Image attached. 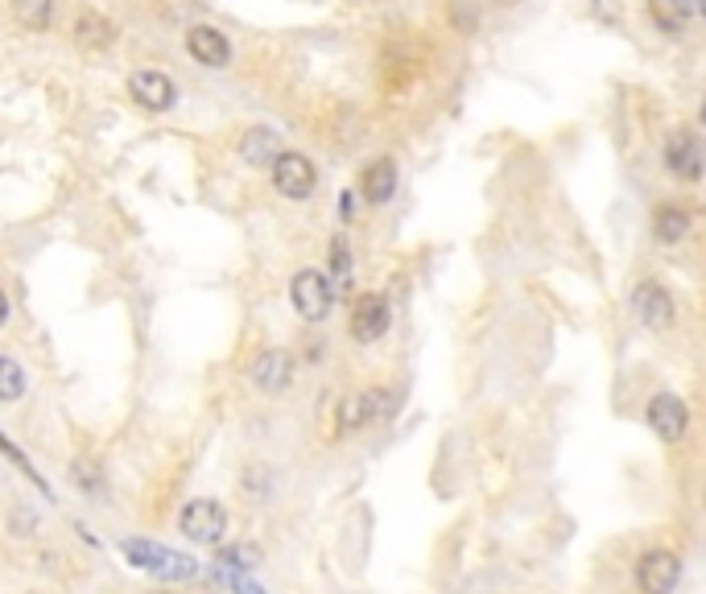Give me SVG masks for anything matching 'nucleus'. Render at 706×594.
Masks as SVG:
<instances>
[{"label":"nucleus","instance_id":"2eb2a0df","mask_svg":"<svg viewBox=\"0 0 706 594\" xmlns=\"http://www.w3.org/2000/svg\"><path fill=\"white\" fill-rule=\"evenodd\" d=\"M281 154H285L281 133H277V128H269V124H257V128H248V133L240 136V157H244V166H253V170L273 166Z\"/></svg>","mask_w":706,"mask_h":594},{"label":"nucleus","instance_id":"aec40b11","mask_svg":"<svg viewBox=\"0 0 706 594\" xmlns=\"http://www.w3.org/2000/svg\"><path fill=\"white\" fill-rule=\"evenodd\" d=\"M21 392H25L21 363L13 356H0V401H4V405H9V401H21Z\"/></svg>","mask_w":706,"mask_h":594},{"label":"nucleus","instance_id":"6ab92c4d","mask_svg":"<svg viewBox=\"0 0 706 594\" xmlns=\"http://www.w3.org/2000/svg\"><path fill=\"white\" fill-rule=\"evenodd\" d=\"M649 13H653V21L665 34H682L690 18V4L686 0H649Z\"/></svg>","mask_w":706,"mask_h":594},{"label":"nucleus","instance_id":"20e7f679","mask_svg":"<svg viewBox=\"0 0 706 594\" xmlns=\"http://www.w3.org/2000/svg\"><path fill=\"white\" fill-rule=\"evenodd\" d=\"M389 408H393V392L389 389L351 392V396L339 401V434H356V429H363V425L380 422Z\"/></svg>","mask_w":706,"mask_h":594},{"label":"nucleus","instance_id":"9b49d317","mask_svg":"<svg viewBox=\"0 0 706 594\" xmlns=\"http://www.w3.org/2000/svg\"><path fill=\"white\" fill-rule=\"evenodd\" d=\"M187 54L199 67L224 70L232 63V42L215 25H190L187 30Z\"/></svg>","mask_w":706,"mask_h":594},{"label":"nucleus","instance_id":"9d476101","mask_svg":"<svg viewBox=\"0 0 706 594\" xmlns=\"http://www.w3.org/2000/svg\"><path fill=\"white\" fill-rule=\"evenodd\" d=\"M632 310H637V318L645 326H653V330H670L673 298L661 281H640V285L632 289Z\"/></svg>","mask_w":706,"mask_h":594},{"label":"nucleus","instance_id":"ddd939ff","mask_svg":"<svg viewBox=\"0 0 706 594\" xmlns=\"http://www.w3.org/2000/svg\"><path fill=\"white\" fill-rule=\"evenodd\" d=\"M116 21L104 18V13H96V9H83L79 18H75V46L83 54H104L116 46Z\"/></svg>","mask_w":706,"mask_h":594},{"label":"nucleus","instance_id":"4468645a","mask_svg":"<svg viewBox=\"0 0 706 594\" xmlns=\"http://www.w3.org/2000/svg\"><path fill=\"white\" fill-rule=\"evenodd\" d=\"M293 380V356L281 351V347H269L253 359V384L260 392H285Z\"/></svg>","mask_w":706,"mask_h":594},{"label":"nucleus","instance_id":"cd10ccee","mask_svg":"<svg viewBox=\"0 0 706 594\" xmlns=\"http://www.w3.org/2000/svg\"><path fill=\"white\" fill-rule=\"evenodd\" d=\"M703 124H706V103H703Z\"/></svg>","mask_w":706,"mask_h":594},{"label":"nucleus","instance_id":"0eeeda50","mask_svg":"<svg viewBox=\"0 0 706 594\" xmlns=\"http://www.w3.org/2000/svg\"><path fill=\"white\" fill-rule=\"evenodd\" d=\"M128 96H133L145 112H170L173 103H178V83H173L170 75L145 67L128 79Z\"/></svg>","mask_w":706,"mask_h":594},{"label":"nucleus","instance_id":"1a4fd4ad","mask_svg":"<svg viewBox=\"0 0 706 594\" xmlns=\"http://www.w3.org/2000/svg\"><path fill=\"white\" fill-rule=\"evenodd\" d=\"M393 323V310L380 293H363L356 310H351V339L356 343H377L384 339V330Z\"/></svg>","mask_w":706,"mask_h":594},{"label":"nucleus","instance_id":"7ed1b4c3","mask_svg":"<svg viewBox=\"0 0 706 594\" xmlns=\"http://www.w3.org/2000/svg\"><path fill=\"white\" fill-rule=\"evenodd\" d=\"M269 170H273L277 194H281V199H293V203L311 199L314 187H318V170H314V161L306 154H290V149H285Z\"/></svg>","mask_w":706,"mask_h":594},{"label":"nucleus","instance_id":"423d86ee","mask_svg":"<svg viewBox=\"0 0 706 594\" xmlns=\"http://www.w3.org/2000/svg\"><path fill=\"white\" fill-rule=\"evenodd\" d=\"M178 528L187 533L190 541L199 545H220L227 533V508L224 504H215V500H194V504H187L182 508V520H178Z\"/></svg>","mask_w":706,"mask_h":594},{"label":"nucleus","instance_id":"39448f33","mask_svg":"<svg viewBox=\"0 0 706 594\" xmlns=\"http://www.w3.org/2000/svg\"><path fill=\"white\" fill-rule=\"evenodd\" d=\"M665 166L670 173H677L682 182H698L706 173V141L690 128H677V133L665 141Z\"/></svg>","mask_w":706,"mask_h":594},{"label":"nucleus","instance_id":"f8f14e48","mask_svg":"<svg viewBox=\"0 0 706 594\" xmlns=\"http://www.w3.org/2000/svg\"><path fill=\"white\" fill-rule=\"evenodd\" d=\"M649 425L657 429V438H665V441L686 438L690 413H686V405H682V396H673V392H657L653 401H649Z\"/></svg>","mask_w":706,"mask_h":594},{"label":"nucleus","instance_id":"a878e982","mask_svg":"<svg viewBox=\"0 0 706 594\" xmlns=\"http://www.w3.org/2000/svg\"><path fill=\"white\" fill-rule=\"evenodd\" d=\"M698 13H703V18H706V0H698Z\"/></svg>","mask_w":706,"mask_h":594},{"label":"nucleus","instance_id":"f03ea898","mask_svg":"<svg viewBox=\"0 0 706 594\" xmlns=\"http://www.w3.org/2000/svg\"><path fill=\"white\" fill-rule=\"evenodd\" d=\"M290 302H293V310H298V318L323 323L330 314V306H335V285H330L323 272L302 269L290 281Z\"/></svg>","mask_w":706,"mask_h":594},{"label":"nucleus","instance_id":"dca6fc26","mask_svg":"<svg viewBox=\"0 0 706 594\" xmlns=\"http://www.w3.org/2000/svg\"><path fill=\"white\" fill-rule=\"evenodd\" d=\"M360 194L372 206H380V203H389V199H393V194H396V161H393V157H377L372 166H363Z\"/></svg>","mask_w":706,"mask_h":594},{"label":"nucleus","instance_id":"4be33fe9","mask_svg":"<svg viewBox=\"0 0 706 594\" xmlns=\"http://www.w3.org/2000/svg\"><path fill=\"white\" fill-rule=\"evenodd\" d=\"M330 272H335V281H347V277H351V248H347L344 236L330 239Z\"/></svg>","mask_w":706,"mask_h":594},{"label":"nucleus","instance_id":"5701e85b","mask_svg":"<svg viewBox=\"0 0 706 594\" xmlns=\"http://www.w3.org/2000/svg\"><path fill=\"white\" fill-rule=\"evenodd\" d=\"M224 582L232 586V591H240V594H265L257 582H248V578H240V574H224Z\"/></svg>","mask_w":706,"mask_h":594},{"label":"nucleus","instance_id":"f257e3e1","mask_svg":"<svg viewBox=\"0 0 706 594\" xmlns=\"http://www.w3.org/2000/svg\"><path fill=\"white\" fill-rule=\"evenodd\" d=\"M124 558L133 561L137 570H149L154 578H166V582H182V578H194V561L187 553H173V549H161L154 541H124Z\"/></svg>","mask_w":706,"mask_h":594},{"label":"nucleus","instance_id":"b1692460","mask_svg":"<svg viewBox=\"0 0 706 594\" xmlns=\"http://www.w3.org/2000/svg\"><path fill=\"white\" fill-rule=\"evenodd\" d=\"M339 199H344V203H339V215H344V220H351V211H356V203H351V194H339Z\"/></svg>","mask_w":706,"mask_h":594},{"label":"nucleus","instance_id":"f3484780","mask_svg":"<svg viewBox=\"0 0 706 594\" xmlns=\"http://www.w3.org/2000/svg\"><path fill=\"white\" fill-rule=\"evenodd\" d=\"M690 232V215L677 203H661L653 211V236L657 244H677Z\"/></svg>","mask_w":706,"mask_h":594},{"label":"nucleus","instance_id":"6e6552de","mask_svg":"<svg viewBox=\"0 0 706 594\" xmlns=\"http://www.w3.org/2000/svg\"><path fill=\"white\" fill-rule=\"evenodd\" d=\"M682 578V561L670 549H649L637 565V582L645 594H670Z\"/></svg>","mask_w":706,"mask_h":594},{"label":"nucleus","instance_id":"a211bd4d","mask_svg":"<svg viewBox=\"0 0 706 594\" xmlns=\"http://www.w3.org/2000/svg\"><path fill=\"white\" fill-rule=\"evenodd\" d=\"M54 9H58V0H13V18H18V25L30 30V34H46V30H51Z\"/></svg>","mask_w":706,"mask_h":594},{"label":"nucleus","instance_id":"c85d7f7f","mask_svg":"<svg viewBox=\"0 0 706 594\" xmlns=\"http://www.w3.org/2000/svg\"><path fill=\"white\" fill-rule=\"evenodd\" d=\"M149 594H170V591H149Z\"/></svg>","mask_w":706,"mask_h":594},{"label":"nucleus","instance_id":"412c9836","mask_svg":"<svg viewBox=\"0 0 706 594\" xmlns=\"http://www.w3.org/2000/svg\"><path fill=\"white\" fill-rule=\"evenodd\" d=\"M260 561V553L253 545H232V549H220V565H236V570H253Z\"/></svg>","mask_w":706,"mask_h":594},{"label":"nucleus","instance_id":"393cba45","mask_svg":"<svg viewBox=\"0 0 706 594\" xmlns=\"http://www.w3.org/2000/svg\"><path fill=\"white\" fill-rule=\"evenodd\" d=\"M9 323V293H4V289H0V326Z\"/></svg>","mask_w":706,"mask_h":594},{"label":"nucleus","instance_id":"bb28decb","mask_svg":"<svg viewBox=\"0 0 706 594\" xmlns=\"http://www.w3.org/2000/svg\"><path fill=\"white\" fill-rule=\"evenodd\" d=\"M686 4H690V9H694V4H698V0H686Z\"/></svg>","mask_w":706,"mask_h":594}]
</instances>
